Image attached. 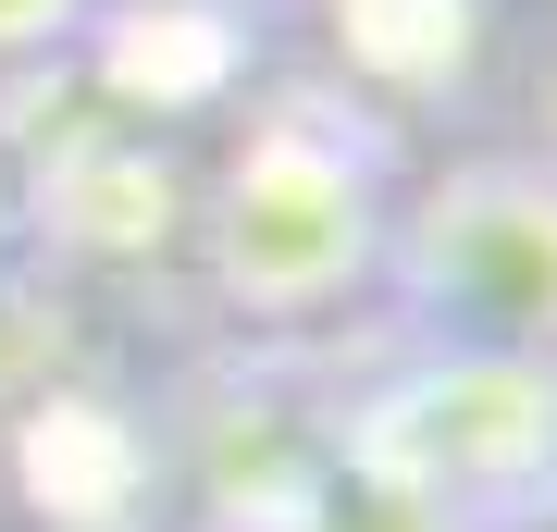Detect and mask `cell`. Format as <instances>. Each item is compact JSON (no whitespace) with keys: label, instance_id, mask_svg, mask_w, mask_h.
I'll return each instance as SVG.
<instances>
[{"label":"cell","instance_id":"obj_1","mask_svg":"<svg viewBox=\"0 0 557 532\" xmlns=\"http://www.w3.org/2000/svg\"><path fill=\"white\" fill-rule=\"evenodd\" d=\"M397 223V124L347 75H273L236 112L211 186H186V248H199L211 310L260 335H310L384 273Z\"/></svg>","mask_w":557,"mask_h":532},{"label":"cell","instance_id":"obj_2","mask_svg":"<svg viewBox=\"0 0 557 532\" xmlns=\"http://www.w3.org/2000/svg\"><path fill=\"white\" fill-rule=\"evenodd\" d=\"M322 458L434 495L471 532H557V359L397 322V359L322 409Z\"/></svg>","mask_w":557,"mask_h":532},{"label":"cell","instance_id":"obj_3","mask_svg":"<svg viewBox=\"0 0 557 532\" xmlns=\"http://www.w3.org/2000/svg\"><path fill=\"white\" fill-rule=\"evenodd\" d=\"M384 297L409 335H483L557 359V161L545 149H458L397 186Z\"/></svg>","mask_w":557,"mask_h":532},{"label":"cell","instance_id":"obj_4","mask_svg":"<svg viewBox=\"0 0 557 532\" xmlns=\"http://www.w3.org/2000/svg\"><path fill=\"white\" fill-rule=\"evenodd\" d=\"M174 236H186V161L124 112H75L13 198V248L38 260H161Z\"/></svg>","mask_w":557,"mask_h":532},{"label":"cell","instance_id":"obj_5","mask_svg":"<svg viewBox=\"0 0 557 532\" xmlns=\"http://www.w3.org/2000/svg\"><path fill=\"white\" fill-rule=\"evenodd\" d=\"M335 38L384 99H458L483 62V0H335Z\"/></svg>","mask_w":557,"mask_h":532},{"label":"cell","instance_id":"obj_6","mask_svg":"<svg viewBox=\"0 0 557 532\" xmlns=\"http://www.w3.org/2000/svg\"><path fill=\"white\" fill-rule=\"evenodd\" d=\"M62 372H75V310H62L50 273H25V260L0 248V409L50 396Z\"/></svg>","mask_w":557,"mask_h":532},{"label":"cell","instance_id":"obj_7","mask_svg":"<svg viewBox=\"0 0 557 532\" xmlns=\"http://www.w3.org/2000/svg\"><path fill=\"white\" fill-rule=\"evenodd\" d=\"M285 532H471V520L434 508V495H409V483H372V471H335L322 458L310 495L285 508Z\"/></svg>","mask_w":557,"mask_h":532},{"label":"cell","instance_id":"obj_8","mask_svg":"<svg viewBox=\"0 0 557 532\" xmlns=\"http://www.w3.org/2000/svg\"><path fill=\"white\" fill-rule=\"evenodd\" d=\"M100 0H0V75H38V62H75Z\"/></svg>","mask_w":557,"mask_h":532},{"label":"cell","instance_id":"obj_9","mask_svg":"<svg viewBox=\"0 0 557 532\" xmlns=\"http://www.w3.org/2000/svg\"><path fill=\"white\" fill-rule=\"evenodd\" d=\"M533 149H545V161H557V75H545V137H533Z\"/></svg>","mask_w":557,"mask_h":532},{"label":"cell","instance_id":"obj_10","mask_svg":"<svg viewBox=\"0 0 557 532\" xmlns=\"http://www.w3.org/2000/svg\"><path fill=\"white\" fill-rule=\"evenodd\" d=\"M199 13H273V0H199Z\"/></svg>","mask_w":557,"mask_h":532}]
</instances>
